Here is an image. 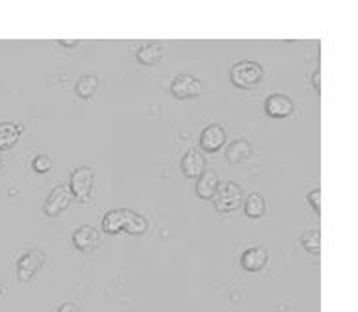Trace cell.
I'll return each instance as SVG.
<instances>
[{
	"label": "cell",
	"mask_w": 358,
	"mask_h": 312,
	"mask_svg": "<svg viewBox=\"0 0 358 312\" xmlns=\"http://www.w3.org/2000/svg\"><path fill=\"white\" fill-rule=\"evenodd\" d=\"M262 75V65L257 64V62H251V59H241V62L230 67V82L236 87H241V90H249V87L257 86Z\"/></svg>",
	"instance_id": "cell-1"
},
{
	"label": "cell",
	"mask_w": 358,
	"mask_h": 312,
	"mask_svg": "<svg viewBox=\"0 0 358 312\" xmlns=\"http://www.w3.org/2000/svg\"><path fill=\"white\" fill-rule=\"evenodd\" d=\"M212 199H214L215 210H220V212H232V210H238V206L241 205V201H243V190H241V186L238 183L229 180V183H224L223 186L217 188V192H215Z\"/></svg>",
	"instance_id": "cell-2"
},
{
	"label": "cell",
	"mask_w": 358,
	"mask_h": 312,
	"mask_svg": "<svg viewBox=\"0 0 358 312\" xmlns=\"http://www.w3.org/2000/svg\"><path fill=\"white\" fill-rule=\"evenodd\" d=\"M95 184V173L87 166H78L71 173V194L75 195L78 201L90 199Z\"/></svg>",
	"instance_id": "cell-3"
},
{
	"label": "cell",
	"mask_w": 358,
	"mask_h": 312,
	"mask_svg": "<svg viewBox=\"0 0 358 312\" xmlns=\"http://www.w3.org/2000/svg\"><path fill=\"white\" fill-rule=\"evenodd\" d=\"M45 260H47L45 253L38 251V249H30L27 253H22L21 259L17 260V277H19V281L28 283L30 279H34L39 269L45 266Z\"/></svg>",
	"instance_id": "cell-4"
},
{
	"label": "cell",
	"mask_w": 358,
	"mask_h": 312,
	"mask_svg": "<svg viewBox=\"0 0 358 312\" xmlns=\"http://www.w3.org/2000/svg\"><path fill=\"white\" fill-rule=\"evenodd\" d=\"M173 97L177 99H193L199 97L203 93V82L197 76L192 75H178L171 82Z\"/></svg>",
	"instance_id": "cell-5"
},
{
	"label": "cell",
	"mask_w": 358,
	"mask_h": 312,
	"mask_svg": "<svg viewBox=\"0 0 358 312\" xmlns=\"http://www.w3.org/2000/svg\"><path fill=\"white\" fill-rule=\"evenodd\" d=\"M71 203V190L69 186H64L59 184L56 188H52V192L48 194L47 201L43 205V212L48 218H54V215L62 214Z\"/></svg>",
	"instance_id": "cell-6"
},
{
	"label": "cell",
	"mask_w": 358,
	"mask_h": 312,
	"mask_svg": "<svg viewBox=\"0 0 358 312\" xmlns=\"http://www.w3.org/2000/svg\"><path fill=\"white\" fill-rule=\"evenodd\" d=\"M264 110H266L269 118L282 119L288 118L289 113L294 112V103H292V99L282 95V93H273V95L266 99Z\"/></svg>",
	"instance_id": "cell-7"
},
{
	"label": "cell",
	"mask_w": 358,
	"mask_h": 312,
	"mask_svg": "<svg viewBox=\"0 0 358 312\" xmlns=\"http://www.w3.org/2000/svg\"><path fill=\"white\" fill-rule=\"evenodd\" d=\"M224 140H227V134H224V129L221 125H208L201 132V147L206 153L220 151L221 147H223Z\"/></svg>",
	"instance_id": "cell-8"
},
{
	"label": "cell",
	"mask_w": 358,
	"mask_h": 312,
	"mask_svg": "<svg viewBox=\"0 0 358 312\" xmlns=\"http://www.w3.org/2000/svg\"><path fill=\"white\" fill-rule=\"evenodd\" d=\"M220 186L221 183L220 177H217V173L212 171V169H204V171L197 177L195 192H197V195L201 199H212Z\"/></svg>",
	"instance_id": "cell-9"
},
{
	"label": "cell",
	"mask_w": 358,
	"mask_h": 312,
	"mask_svg": "<svg viewBox=\"0 0 358 312\" xmlns=\"http://www.w3.org/2000/svg\"><path fill=\"white\" fill-rule=\"evenodd\" d=\"M71 242L75 246L78 251H93L96 248V243H99V232L90 225H82L80 229H76L73 232V236H71Z\"/></svg>",
	"instance_id": "cell-10"
},
{
	"label": "cell",
	"mask_w": 358,
	"mask_h": 312,
	"mask_svg": "<svg viewBox=\"0 0 358 312\" xmlns=\"http://www.w3.org/2000/svg\"><path fill=\"white\" fill-rule=\"evenodd\" d=\"M269 260V255L268 251L260 246L257 248H249L243 251L241 255V268L247 269V271H260V269L266 268V264Z\"/></svg>",
	"instance_id": "cell-11"
},
{
	"label": "cell",
	"mask_w": 358,
	"mask_h": 312,
	"mask_svg": "<svg viewBox=\"0 0 358 312\" xmlns=\"http://www.w3.org/2000/svg\"><path fill=\"white\" fill-rule=\"evenodd\" d=\"M204 156L197 151V149H189L186 155L182 156L180 167L182 173L186 175L187 178H197L201 173L204 171Z\"/></svg>",
	"instance_id": "cell-12"
},
{
	"label": "cell",
	"mask_w": 358,
	"mask_h": 312,
	"mask_svg": "<svg viewBox=\"0 0 358 312\" xmlns=\"http://www.w3.org/2000/svg\"><path fill=\"white\" fill-rule=\"evenodd\" d=\"M147 229H149V223L145 218L132 210L121 208V231L129 232V234H143Z\"/></svg>",
	"instance_id": "cell-13"
},
{
	"label": "cell",
	"mask_w": 358,
	"mask_h": 312,
	"mask_svg": "<svg viewBox=\"0 0 358 312\" xmlns=\"http://www.w3.org/2000/svg\"><path fill=\"white\" fill-rule=\"evenodd\" d=\"M22 125L13 123V121H4L0 123V151H8L15 146L21 138Z\"/></svg>",
	"instance_id": "cell-14"
},
{
	"label": "cell",
	"mask_w": 358,
	"mask_h": 312,
	"mask_svg": "<svg viewBox=\"0 0 358 312\" xmlns=\"http://www.w3.org/2000/svg\"><path fill=\"white\" fill-rule=\"evenodd\" d=\"M166 54V49L162 43H145L141 45L136 52V58H138L139 64L143 65H155L158 64Z\"/></svg>",
	"instance_id": "cell-15"
},
{
	"label": "cell",
	"mask_w": 358,
	"mask_h": 312,
	"mask_svg": "<svg viewBox=\"0 0 358 312\" xmlns=\"http://www.w3.org/2000/svg\"><path fill=\"white\" fill-rule=\"evenodd\" d=\"M252 146L247 140H236L227 147V160L230 164H240V162L251 158Z\"/></svg>",
	"instance_id": "cell-16"
},
{
	"label": "cell",
	"mask_w": 358,
	"mask_h": 312,
	"mask_svg": "<svg viewBox=\"0 0 358 312\" xmlns=\"http://www.w3.org/2000/svg\"><path fill=\"white\" fill-rule=\"evenodd\" d=\"M96 86H99V78L95 75H84L78 78L75 90L78 93V97L90 99L96 92Z\"/></svg>",
	"instance_id": "cell-17"
},
{
	"label": "cell",
	"mask_w": 358,
	"mask_h": 312,
	"mask_svg": "<svg viewBox=\"0 0 358 312\" xmlns=\"http://www.w3.org/2000/svg\"><path fill=\"white\" fill-rule=\"evenodd\" d=\"M245 214L249 218H262L266 214V201L260 194H251L245 199Z\"/></svg>",
	"instance_id": "cell-18"
},
{
	"label": "cell",
	"mask_w": 358,
	"mask_h": 312,
	"mask_svg": "<svg viewBox=\"0 0 358 312\" xmlns=\"http://www.w3.org/2000/svg\"><path fill=\"white\" fill-rule=\"evenodd\" d=\"M301 246L305 248L306 253L320 255L321 253V232L317 229L314 231H306L301 236Z\"/></svg>",
	"instance_id": "cell-19"
},
{
	"label": "cell",
	"mask_w": 358,
	"mask_h": 312,
	"mask_svg": "<svg viewBox=\"0 0 358 312\" xmlns=\"http://www.w3.org/2000/svg\"><path fill=\"white\" fill-rule=\"evenodd\" d=\"M102 231L108 234L121 232V210H108L102 218Z\"/></svg>",
	"instance_id": "cell-20"
},
{
	"label": "cell",
	"mask_w": 358,
	"mask_h": 312,
	"mask_svg": "<svg viewBox=\"0 0 358 312\" xmlns=\"http://www.w3.org/2000/svg\"><path fill=\"white\" fill-rule=\"evenodd\" d=\"M32 167L36 173H48L50 171V167H52V160H50V156L47 155H38L34 158Z\"/></svg>",
	"instance_id": "cell-21"
},
{
	"label": "cell",
	"mask_w": 358,
	"mask_h": 312,
	"mask_svg": "<svg viewBox=\"0 0 358 312\" xmlns=\"http://www.w3.org/2000/svg\"><path fill=\"white\" fill-rule=\"evenodd\" d=\"M308 203H310L312 208L315 210V214H320L321 212V190L320 188L312 190L310 194H308Z\"/></svg>",
	"instance_id": "cell-22"
},
{
	"label": "cell",
	"mask_w": 358,
	"mask_h": 312,
	"mask_svg": "<svg viewBox=\"0 0 358 312\" xmlns=\"http://www.w3.org/2000/svg\"><path fill=\"white\" fill-rule=\"evenodd\" d=\"M312 84H314L315 92H321V69L317 67V69L314 71V75H312Z\"/></svg>",
	"instance_id": "cell-23"
},
{
	"label": "cell",
	"mask_w": 358,
	"mask_h": 312,
	"mask_svg": "<svg viewBox=\"0 0 358 312\" xmlns=\"http://www.w3.org/2000/svg\"><path fill=\"white\" fill-rule=\"evenodd\" d=\"M56 312H80V309L76 307L75 303L67 302V303H64V305H62V307H59Z\"/></svg>",
	"instance_id": "cell-24"
},
{
	"label": "cell",
	"mask_w": 358,
	"mask_h": 312,
	"mask_svg": "<svg viewBox=\"0 0 358 312\" xmlns=\"http://www.w3.org/2000/svg\"><path fill=\"white\" fill-rule=\"evenodd\" d=\"M59 43L65 45V47H75V45H78V39H59Z\"/></svg>",
	"instance_id": "cell-25"
},
{
	"label": "cell",
	"mask_w": 358,
	"mask_h": 312,
	"mask_svg": "<svg viewBox=\"0 0 358 312\" xmlns=\"http://www.w3.org/2000/svg\"><path fill=\"white\" fill-rule=\"evenodd\" d=\"M4 290H6V288H4V283H0V296L4 294Z\"/></svg>",
	"instance_id": "cell-26"
},
{
	"label": "cell",
	"mask_w": 358,
	"mask_h": 312,
	"mask_svg": "<svg viewBox=\"0 0 358 312\" xmlns=\"http://www.w3.org/2000/svg\"><path fill=\"white\" fill-rule=\"evenodd\" d=\"M2 166H4V160H2V155H0V171H2Z\"/></svg>",
	"instance_id": "cell-27"
}]
</instances>
